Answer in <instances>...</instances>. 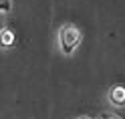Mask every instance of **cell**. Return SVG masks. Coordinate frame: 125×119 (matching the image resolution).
<instances>
[{
  "label": "cell",
  "instance_id": "2",
  "mask_svg": "<svg viewBox=\"0 0 125 119\" xmlns=\"http://www.w3.org/2000/svg\"><path fill=\"white\" fill-rule=\"evenodd\" d=\"M109 97H111V101L115 103V105H123L125 103V87L117 85L111 89V93H109Z\"/></svg>",
  "mask_w": 125,
  "mask_h": 119
},
{
  "label": "cell",
  "instance_id": "1",
  "mask_svg": "<svg viewBox=\"0 0 125 119\" xmlns=\"http://www.w3.org/2000/svg\"><path fill=\"white\" fill-rule=\"evenodd\" d=\"M59 41H61V49L65 54H71L77 46L81 43V30L77 28L75 24L71 22H67V24H62L61 32H59Z\"/></svg>",
  "mask_w": 125,
  "mask_h": 119
},
{
  "label": "cell",
  "instance_id": "6",
  "mask_svg": "<svg viewBox=\"0 0 125 119\" xmlns=\"http://www.w3.org/2000/svg\"><path fill=\"white\" fill-rule=\"evenodd\" d=\"M103 119H119V117H115V115H103Z\"/></svg>",
  "mask_w": 125,
  "mask_h": 119
},
{
  "label": "cell",
  "instance_id": "3",
  "mask_svg": "<svg viewBox=\"0 0 125 119\" xmlns=\"http://www.w3.org/2000/svg\"><path fill=\"white\" fill-rule=\"evenodd\" d=\"M14 44V32L8 28H4L0 32V46H12Z\"/></svg>",
  "mask_w": 125,
  "mask_h": 119
},
{
  "label": "cell",
  "instance_id": "7",
  "mask_svg": "<svg viewBox=\"0 0 125 119\" xmlns=\"http://www.w3.org/2000/svg\"><path fill=\"white\" fill-rule=\"evenodd\" d=\"M79 119H91V117H79Z\"/></svg>",
  "mask_w": 125,
  "mask_h": 119
},
{
  "label": "cell",
  "instance_id": "5",
  "mask_svg": "<svg viewBox=\"0 0 125 119\" xmlns=\"http://www.w3.org/2000/svg\"><path fill=\"white\" fill-rule=\"evenodd\" d=\"M4 24H6V20H4V12H0V32L4 30Z\"/></svg>",
  "mask_w": 125,
  "mask_h": 119
},
{
  "label": "cell",
  "instance_id": "4",
  "mask_svg": "<svg viewBox=\"0 0 125 119\" xmlns=\"http://www.w3.org/2000/svg\"><path fill=\"white\" fill-rule=\"evenodd\" d=\"M12 0H0V12H10Z\"/></svg>",
  "mask_w": 125,
  "mask_h": 119
}]
</instances>
